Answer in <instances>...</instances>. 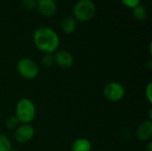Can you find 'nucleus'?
<instances>
[{"label": "nucleus", "mask_w": 152, "mask_h": 151, "mask_svg": "<svg viewBox=\"0 0 152 151\" xmlns=\"http://www.w3.org/2000/svg\"><path fill=\"white\" fill-rule=\"evenodd\" d=\"M33 42L36 47L44 53H53L59 48L60 37L53 28L39 27L33 33Z\"/></svg>", "instance_id": "1"}, {"label": "nucleus", "mask_w": 152, "mask_h": 151, "mask_svg": "<svg viewBox=\"0 0 152 151\" xmlns=\"http://www.w3.org/2000/svg\"><path fill=\"white\" fill-rule=\"evenodd\" d=\"M36 106L28 98L20 99L15 108V117L20 124H30L36 117Z\"/></svg>", "instance_id": "2"}, {"label": "nucleus", "mask_w": 152, "mask_h": 151, "mask_svg": "<svg viewBox=\"0 0 152 151\" xmlns=\"http://www.w3.org/2000/svg\"><path fill=\"white\" fill-rule=\"evenodd\" d=\"M96 12V5L92 0H79L72 9L73 18L80 22L91 20Z\"/></svg>", "instance_id": "3"}, {"label": "nucleus", "mask_w": 152, "mask_h": 151, "mask_svg": "<svg viewBox=\"0 0 152 151\" xmlns=\"http://www.w3.org/2000/svg\"><path fill=\"white\" fill-rule=\"evenodd\" d=\"M16 70L21 77L27 80L35 79L39 73L37 64L28 58H22L19 60L16 64Z\"/></svg>", "instance_id": "4"}, {"label": "nucleus", "mask_w": 152, "mask_h": 151, "mask_svg": "<svg viewBox=\"0 0 152 151\" xmlns=\"http://www.w3.org/2000/svg\"><path fill=\"white\" fill-rule=\"evenodd\" d=\"M104 97L111 102L121 101L126 95V89L118 82H110L103 88Z\"/></svg>", "instance_id": "5"}, {"label": "nucleus", "mask_w": 152, "mask_h": 151, "mask_svg": "<svg viewBox=\"0 0 152 151\" xmlns=\"http://www.w3.org/2000/svg\"><path fill=\"white\" fill-rule=\"evenodd\" d=\"M35 134V129L30 124H21L14 131V140L20 143L28 142Z\"/></svg>", "instance_id": "6"}, {"label": "nucleus", "mask_w": 152, "mask_h": 151, "mask_svg": "<svg viewBox=\"0 0 152 151\" xmlns=\"http://www.w3.org/2000/svg\"><path fill=\"white\" fill-rule=\"evenodd\" d=\"M54 63L61 69H69L74 63V57L72 53L67 50H57L54 54Z\"/></svg>", "instance_id": "7"}, {"label": "nucleus", "mask_w": 152, "mask_h": 151, "mask_svg": "<svg viewBox=\"0 0 152 151\" xmlns=\"http://www.w3.org/2000/svg\"><path fill=\"white\" fill-rule=\"evenodd\" d=\"M36 7L38 12L45 17L53 16L57 12L55 0H37Z\"/></svg>", "instance_id": "8"}, {"label": "nucleus", "mask_w": 152, "mask_h": 151, "mask_svg": "<svg viewBox=\"0 0 152 151\" xmlns=\"http://www.w3.org/2000/svg\"><path fill=\"white\" fill-rule=\"evenodd\" d=\"M136 137L141 142H148L152 137V120L142 121L136 129Z\"/></svg>", "instance_id": "9"}, {"label": "nucleus", "mask_w": 152, "mask_h": 151, "mask_svg": "<svg viewBox=\"0 0 152 151\" xmlns=\"http://www.w3.org/2000/svg\"><path fill=\"white\" fill-rule=\"evenodd\" d=\"M77 28L76 20L72 16H66L61 21V29L64 34H72Z\"/></svg>", "instance_id": "10"}, {"label": "nucleus", "mask_w": 152, "mask_h": 151, "mask_svg": "<svg viewBox=\"0 0 152 151\" xmlns=\"http://www.w3.org/2000/svg\"><path fill=\"white\" fill-rule=\"evenodd\" d=\"M92 143L86 138H78L71 145V151H92Z\"/></svg>", "instance_id": "11"}, {"label": "nucleus", "mask_w": 152, "mask_h": 151, "mask_svg": "<svg viewBox=\"0 0 152 151\" xmlns=\"http://www.w3.org/2000/svg\"><path fill=\"white\" fill-rule=\"evenodd\" d=\"M133 16L138 21H143L148 16V10L144 5L139 4L133 9Z\"/></svg>", "instance_id": "12"}, {"label": "nucleus", "mask_w": 152, "mask_h": 151, "mask_svg": "<svg viewBox=\"0 0 152 151\" xmlns=\"http://www.w3.org/2000/svg\"><path fill=\"white\" fill-rule=\"evenodd\" d=\"M12 149L10 139L4 133H0V151H11Z\"/></svg>", "instance_id": "13"}, {"label": "nucleus", "mask_w": 152, "mask_h": 151, "mask_svg": "<svg viewBox=\"0 0 152 151\" xmlns=\"http://www.w3.org/2000/svg\"><path fill=\"white\" fill-rule=\"evenodd\" d=\"M41 63L45 68H50L54 63V58L53 53H45L42 57Z\"/></svg>", "instance_id": "14"}, {"label": "nucleus", "mask_w": 152, "mask_h": 151, "mask_svg": "<svg viewBox=\"0 0 152 151\" xmlns=\"http://www.w3.org/2000/svg\"><path fill=\"white\" fill-rule=\"evenodd\" d=\"M19 120L15 116H12L5 120V126L8 129H16L19 126Z\"/></svg>", "instance_id": "15"}, {"label": "nucleus", "mask_w": 152, "mask_h": 151, "mask_svg": "<svg viewBox=\"0 0 152 151\" xmlns=\"http://www.w3.org/2000/svg\"><path fill=\"white\" fill-rule=\"evenodd\" d=\"M37 0H21V5L26 10H33L36 8Z\"/></svg>", "instance_id": "16"}, {"label": "nucleus", "mask_w": 152, "mask_h": 151, "mask_svg": "<svg viewBox=\"0 0 152 151\" xmlns=\"http://www.w3.org/2000/svg\"><path fill=\"white\" fill-rule=\"evenodd\" d=\"M121 3L127 8L134 9L141 4V0H120Z\"/></svg>", "instance_id": "17"}, {"label": "nucleus", "mask_w": 152, "mask_h": 151, "mask_svg": "<svg viewBox=\"0 0 152 151\" xmlns=\"http://www.w3.org/2000/svg\"><path fill=\"white\" fill-rule=\"evenodd\" d=\"M145 97L150 104H152V83L150 82L145 88Z\"/></svg>", "instance_id": "18"}, {"label": "nucleus", "mask_w": 152, "mask_h": 151, "mask_svg": "<svg viewBox=\"0 0 152 151\" xmlns=\"http://www.w3.org/2000/svg\"><path fill=\"white\" fill-rule=\"evenodd\" d=\"M145 150L146 151H152V142H148L147 146L145 147Z\"/></svg>", "instance_id": "19"}]
</instances>
